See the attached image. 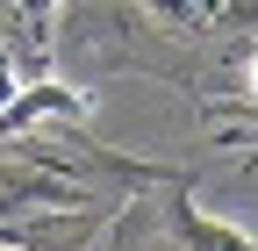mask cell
Returning a JSON list of instances; mask_svg holds the SVG:
<instances>
[{
    "label": "cell",
    "mask_w": 258,
    "mask_h": 251,
    "mask_svg": "<svg viewBox=\"0 0 258 251\" xmlns=\"http://www.w3.org/2000/svg\"><path fill=\"white\" fill-rule=\"evenodd\" d=\"M108 208H0V244L8 251H79L101 230Z\"/></svg>",
    "instance_id": "obj_1"
},
{
    "label": "cell",
    "mask_w": 258,
    "mask_h": 251,
    "mask_svg": "<svg viewBox=\"0 0 258 251\" xmlns=\"http://www.w3.org/2000/svg\"><path fill=\"white\" fill-rule=\"evenodd\" d=\"M165 223H172L179 251H258V237H251V230L215 223V215H201V208H194L186 179H172V186H165Z\"/></svg>",
    "instance_id": "obj_2"
},
{
    "label": "cell",
    "mask_w": 258,
    "mask_h": 251,
    "mask_svg": "<svg viewBox=\"0 0 258 251\" xmlns=\"http://www.w3.org/2000/svg\"><path fill=\"white\" fill-rule=\"evenodd\" d=\"M244 93H251V101H258V50L244 57Z\"/></svg>",
    "instance_id": "obj_3"
},
{
    "label": "cell",
    "mask_w": 258,
    "mask_h": 251,
    "mask_svg": "<svg viewBox=\"0 0 258 251\" xmlns=\"http://www.w3.org/2000/svg\"><path fill=\"white\" fill-rule=\"evenodd\" d=\"M43 8H50V0H29V15H43Z\"/></svg>",
    "instance_id": "obj_4"
}]
</instances>
